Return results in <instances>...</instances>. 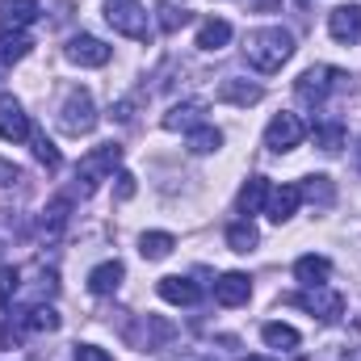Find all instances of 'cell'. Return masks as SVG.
I'll list each match as a JSON object with an SVG mask.
<instances>
[{
    "label": "cell",
    "instance_id": "603a6c76",
    "mask_svg": "<svg viewBox=\"0 0 361 361\" xmlns=\"http://www.w3.org/2000/svg\"><path fill=\"white\" fill-rule=\"evenodd\" d=\"M30 51H34V38H30V34H13V30H0V63H4V68L21 63Z\"/></svg>",
    "mask_w": 361,
    "mask_h": 361
},
{
    "label": "cell",
    "instance_id": "74e56055",
    "mask_svg": "<svg viewBox=\"0 0 361 361\" xmlns=\"http://www.w3.org/2000/svg\"><path fill=\"white\" fill-rule=\"evenodd\" d=\"M76 361H114L105 349H97V345H76V353H72Z\"/></svg>",
    "mask_w": 361,
    "mask_h": 361
},
{
    "label": "cell",
    "instance_id": "52a82bcc",
    "mask_svg": "<svg viewBox=\"0 0 361 361\" xmlns=\"http://www.w3.org/2000/svg\"><path fill=\"white\" fill-rule=\"evenodd\" d=\"M302 139H307V122H302L298 114H277L269 126H265V147H269V152H277V156L294 152Z\"/></svg>",
    "mask_w": 361,
    "mask_h": 361
},
{
    "label": "cell",
    "instance_id": "8fae6325",
    "mask_svg": "<svg viewBox=\"0 0 361 361\" xmlns=\"http://www.w3.org/2000/svg\"><path fill=\"white\" fill-rule=\"evenodd\" d=\"M328 34L345 47H357L361 42V4H336L328 13Z\"/></svg>",
    "mask_w": 361,
    "mask_h": 361
},
{
    "label": "cell",
    "instance_id": "60d3db41",
    "mask_svg": "<svg viewBox=\"0 0 361 361\" xmlns=\"http://www.w3.org/2000/svg\"><path fill=\"white\" fill-rule=\"evenodd\" d=\"M4 72H8V68H4V63H0V80H4Z\"/></svg>",
    "mask_w": 361,
    "mask_h": 361
},
{
    "label": "cell",
    "instance_id": "d590c367",
    "mask_svg": "<svg viewBox=\"0 0 361 361\" xmlns=\"http://www.w3.org/2000/svg\"><path fill=\"white\" fill-rule=\"evenodd\" d=\"M21 336H25L21 319H8V324L0 328V349H17V345H21Z\"/></svg>",
    "mask_w": 361,
    "mask_h": 361
},
{
    "label": "cell",
    "instance_id": "ab89813d",
    "mask_svg": "<svg viewBox=\"0 0 361 361\" xmlns=\"http://www.w3.org/2000/svg\"><path fill=\"white\" fill-rule=\"evenodd\" d=\"M244 361H273V357H257V353H252V357H244Z\"/></svg>",
    "mask_w": 361,
    "mask_h": 361
},
{
    "label": "cell",
    "instance_id": "d6a6232c",
    "mask_svg": "<svg viewBox=\"0 0 361 361\" xmlns=\"http://www.w3.org/2000/svg\"><path fill=\"white\" fill-rule=\"evenodd\" d=\"M17 294H21V269L17 265H0V311L13 307Z\"/></svg>",
    "mask_w": 361,
    "mask_h": 361
},
{
    "label": "cell",
    "instance_id": "6da1fadb",
    "mask_svg": "<svg viewBox=\"0 0 361 361\" xmlns=\"http://www.w3.org/2000/svg\"><path fill=\"white\" fill-rule=\"evenodd\" d=\"M290 55H294V34L290 30H281V25H265V30H252L248 38H244V59H248V68H257V72H281L286 63H290Z\"/></svg>",
    "mask_w": 361,
    "mask_h": 361
},
{
    "label": "cell",
    "instance_id": "f1b7e54d",
    "mask_svg": "<svg viewBox=\"0 0 361 361\" xmlns=\"http://www.w3.org/2000/svg\"><path fill=\"white\" fill-rule=\"evenodd\" d=\"M311 135H315V147L328 152V156H336V152L345 147V126H341V122H319Z\"/></svg>",
    "mask_w": 361,
    "mask_h": 361
},
{
    "label": "cell",
    "instance_id": "7bdbcfd3",
    "mask_svg": "<svg viewBox=\"0 0 361 361\" xmlns=\"http://www.w3.org/2000/svg\"><path fill=\"white\" fill-rule=\"evenodd\" d=\"M357 164H361V143H357Z\"/></svg>",
    "mask_w": 361,
    "mask_h": 361
},
{
    "label": "cell",
    "instance_id": "8992f818",
    "mask_svg": "<svg viewBox=\"0 0 361 361\" xmlns=\"http://www.w3.org/2000/svg\"><path fill=\"white\" fill-rule=\"evenodd\" d=\"M286 302L302 307L311 319H324V324H336L345 315V294L332 286H307L302 294H286Z\"/></svg>",
    "mask_w": 361,
    "mask_h": 361
},
{
    "label": "cell",
    "instance_id": "2e32d148",
    "mask_svg": "<svg viewBox=\"0 0 361 361\" xmlns=\"http://www.w3.org/2000/svg\"><path fill=\"white\" fill-rule=\"evenodd\" d=\"M160 298L164 302H173V307H193L197 298H202V290H197V281H189V277H180V273H173V277H160Z\"/></svg>",
    "mask_w": 361,
    "mask_h": 361
},
{
    "label": "cell",
    "instance_id": "ba28073f",
    "mask_svg": "<svg viewBox=\"0 0 361 361\" xmlns=\"http://www.w3.org/2000/svg\"><path fill=\"white\" fill-rule=\"evenodd\" d=\"M126 341H130L135 349L156 353V349H164V345L173 341V324H169V319H160V315H139V319L126 328Z\"/></svg>",
    "mask_w": 361,
    "mask_h": 361
},
{
    "label": "cell",
    "instance_id": "30bf717a",
    "mask_svg": "<svg viewBox=\"0 0 361 361\" xmlns=\"http://www.w3.org/2000/svg\"><path fill=\"white\" fill-rule=\"evenodd\" d=\"M63 55L76 63V68H105L109 63V47L101 42V38H92V34H76V38H68V47H63Z\"/></svg>",
    "mask_w": 361,
    "mask_h": 361
},
{
    "label": "cell",
    "instance_id": "277c9868",
    "mask_svg": "<svg viewBox=\"0 0 361 361\" xmlns=\"http://www.w3.org/2000/svg\"><path fill=\"white\" fill-rule=\"evenodd\" d=\"M105 21L122 38H135V42H147L152 38V17L143 13L139 0H105Z\"/></svg>",
    "mask_w": 361,
    "mask_h": 361
},
{
    "label": "cell",
    "instance_id": "4316f807",
    "mask_svg": "<svg viewBox=\"0 0 361 361\" xmlns=\"http://www.w3.org/2000/svg\"><path fill=\"white\" fill-rule=\"evenodd\" d=\"M257 244H261V231H257L248 219H240V223L227 227V248H231V252H252Z\"/></svg>",
    "mask_w": 361,
    "mask_h": 361
},
{
    "label": "cell",
    "instance_id": "ee69618b",
    "mask_svg": "<svg viewBox=\"0 0 361 361\" xmlns=\"http://www.w3.org/2000/svg\"><path fill=\"white\" fill-rule=\"evenodd\" d=\"M302 4H307V0H302Z\"/></svg>",
    "mask_w": 361,
    "mask_h": 361
},
{
    "label": "cell",
    "instance_id": "cb8c5ba5",
    "mask_svg": "<svg viewBox=\"0 0 361 361\" xmlns=\"http://www.w3.org/2000/svg\"><path fill=\"white\" fill-rule=\"evenodd\" d=\"M227 42H231V21H223V17L202 21V30H197V47L202 51H223Z\"/></svg>",
    "mask_w": 361,
    "mask_h": 361
},
{
    "label": "cell",
    "instance_id": "e0dca14e",
    "mask_svg": "<svg viewBox=\"0 0 361 361\" xmlns=\"http://www.w3.org/2000/svg\"><path fill=\"white\" fill-rule=\"evenodd\" d=\"M122 277H126L122 261H101V265H97V269L89 273V290L97 294V298H105V294H118Z\"/></svg>",
    "mask_w": 361,
    "mask_h": 361
},
{
    "label": "cell",
    "instance_id": "4fadbf2b",
    "mask_svg": "<svg viewBox=\"0 0 361 361\" xmlns=\"http://www.w3.org/2000/svg\"><path fill=\"white\" fill-rule=\"evenodd\" d=\"M252 298V277L248 273H223L214 281V302L219 307H244Z\"/></svg>",
    "mask_w": 361,
    "mask_h": 361
},
{
    "label": "cell",
    "instance_id": "b9f144b4",
    "mask_svg": "<svg viewBox=\"0 0 361 361\" xmlns=\"http://www.w3.org/2000/svg\"><path fill=\"white\" fill-rule=\"evenodd\" d=\"M180 361H206V357H180Z\"/></svg>",
    "mask_w": 361,
    "mask_h": 361
},
{
    "label": "cell",
    "instance_id": "836d02e7",
    "mask_svg": "<svg viewBox=\"0 0 361 361\" xmlns=\"http://www.w3.org/2000/svg\"><path fill=\"white\" fill-rule=\"evenodd\" d=\"M25 235V223H21V214H13V210H0V252L4 248H13V240H21Z\"/></svg>",
    "mask_w": 361,
    "mask_h": 361
},
{
    "label": "cell",
    "instance_id": "e575fe53",
    "mask_svg": "<svg viewBox=\"0 0 361 361\" xmlns=\"http://www.w3.org/2000/svg\"><path fill=\"white\" fill-rule=\"evenodd\" d=\"M135 189H139V185H135V173H126V169L114 173V193H118V202H130Z\"/></svg>",
    "mask_w": 361,
    "mask_h": 361
},
{
    "label": "cell",
    "instance_id": "4dcf8cb0",
    "mask_svg": "<svg viewBox=\"0 0 361 361\" xmlns=\"http://www.w3.org/2000/svg\"><path fill=\"white\" fill-rule=\"evenodd\" d=\"M30 143H34V160H38V164H42L47 173H55V169L63 164V156H59V147H55V143H51V139L42 135V130H34V135H30Z\"/></svg>",
    "mask_w": 361,
    "mask_h": 361
},
{
    "label": "cell",
    "instance_id": "3957f363",
    "mask_svg": "<svg viewBox=\"0 0 361 361\" xmlns=\"http://www.w3.org/2000/svg\"><path fill=\"white\" fill-rule=\"evenodd\" d=\"M345 80H349V76H345L341 68L315 63V68H307V72L294 80V97H298L302 105H324L336 89H345Z\"/></svg>",
    "mask_w": 361,
    "mask_h": 361
},
{
    "label": "cell",
    "instance_id": "f35d334b",
    "mask_svg": "<svg viewBox=\"0 0 361 361\" xmlns=\"http://www.w3.org/2000/svg\"><path fill=\"white\" fill-rule=\"evenodd\" d=\"M252 4H257V8H261V13H265V8H269V4H277V0H252Z\"/></svg>",
    "mask_w": 361,
    "mask_h": 361
},
{
    "label": "cell",
    "instance_id": "8d00e7d4",
    "mask_svg": "<svg viewBox=\"0 0 361 361\" xmlns=\"http://www.w3.org/2000/svg\"><path fill=\"white\" fill-rule=\"evenodd\" d=\"M13 185H21V169L8 164V160H0V189H13Z\"/></svg>",
    "mask_w": 361,
    "mask_h": 361
},
{
    "label": "cell",
    "instance_id": "83f0119b",
    "mask_svg": "<svg viewBox=\"0 0 361 361\" xmlns=\"http://www.w3.org/2000/svg\"><path fill=\"white\" fill-rule=\"evenodd\" d=\"M298 193L307 197V202H315V206H332V197H336V185H332V177H307L302 185H298Z\"/></svg>",
    "mask_w": 361,
    "mask_h": 361
},
{
    "label": "cell",
    "instance_id": "9a60e30c",
    "mask_svg": "<svg viewBox=\"0 0 361 361\" xmlns=\"http://www.w3.org/2000/svg\"><path fill=\"white\" fill-rule=\"evenodd\" d=\"M298 202H302V193H298V185H277V189H269V202H265V214H269L273 223L281 227V223H290V219H294V210H298Z\"/></svg>",
    "mask_w": 361,
    "mask_h": 361
},
{
    "label": "cell",
    "instance_id": "484cf974",
    "mask_svg": "<svg viewBox=\"0 0 361 361\" xmlns=\"http://www.w3.org/2000/svg\"><path fill=\"white\" fill-rule=\"evenodd\" d=\"M261 341H265L269 349H281V353H294V349L302 345V336H298L290 324H265V328H261Z\"/></svg>",
    "mask_w": 361,
    "mask_h": 361
},
{
    "label": "cell",
    "instance_id": "7402d4cb",
    "mask_svg": "<svg viewBox=\"0 0 361 361\" xmlns=\"http://www.w3.org/2000/svg\"><path fill=\"white\" fill-rule=\"evenodd\" d=\"M17 319H21L25 332H55V328H59V311H55L51 302H34V307L21 311Z\"/></svg>",
    "mask_w": 361,
    "mask_h": 361
},
{
    "label": "cell",
    "instance_id": "7a4b0ae2",
    "mask_svg": "<svg viewBox=\"0 0 361 361\" xmlns=\"http://www.w3.org/2000/svg\"><path fill=\"white\" fill-rule=\"evenodd\" d=\"M118 164H122V147H118V143H101V147H92L89 156L76 164V193H80V197H92V189L109 177Z\"/></svg>",
    "mask_w": 361,
    "mask_h": 361
},
{
    "label": "cell",
    "instance_id": "5b68a950",
    "mask_svg": "<svg viewBox=\"0 0 361 361\" xmlns=\"http://www.w3.org/2000/svg\"><path fill=\"white\" fill-rule=\"evenodd\" d=\"M59 130L80 139V135H92L97 130V105H92L89 89H72L59 105Z\"/></svg>",
    "mask_w": 361,
    "mask_h": 361
},
{
    "label": "cell",
    "instance_id": "9c48e42d",
    "mask_svg": "<svg viewBox=\"0 0 361 361\" xmlns=\"http://www.w3.org/2000/svg\"><path fill=\"white\" fill-rule=\"evenodd\" d=\"M30 135H34V126H30V114L21 109V101L0 92V139L4 143H25Z\"/></svg>",
    "mask_w": 361,
    "mask_h": 361
},
{
    "label": "cell",
    "instance_id": "ffe728a7",
    "mask_svg": "<svg viewBox=\"0 0 361 361\" xmlns=\"http://www.w3.org/2000/svg\"><path fill=\"white\" fill-rule=\"evenodd\" d=\"M328 273H332V261H328V257L307 252V257H298V261H294V277H298L302 286H324V281H328Z\"/></svg>",
    "mask_w": 361,
    "mask_h": 361
},
{
    "label": "cell",
    "instance_id": "d4e9b609",
    "mask_svg": "<svg viewBox=\"0 0 361 361\" xmlns=\"http://www.w3.org/2000/svg\"><path fill=\"white\" fill-rule=\"evenodd\" d=\"M185 147H189L193 156H210V152H219V147H223V130L202 122V126H193V130L185 135Z\"/></svg>",
    "mask_w": 361,
    "mask_h": 361
},
{
    "label": "cell",
    "instance_id": "7c38bea8",
    "mask_svg": "<svg viewBox=\"0 0 361 361\" xmlns=\"http://www.w3.org/2000/svg\"><path fill=\"white\" fill-rule=\"evenodd\" d=\"M38 13H42L38 0H0V30L25 34V30L38 21Z\"/></svg>",
    "mask_w": 361,
    "mask_h": 361
},
{
    "label": "cell",
    "instance_id": "ac0fdd59",
    "mask_svg": "<svg viewBox=\"0 0 361 361\" xmlns=\"http://www.w3.org/2000/svg\"><path fill=\"white\" fill-rule=\"evenodd\" d=\"M202 114H206V105L202 101H180L173 105L169 114H164V130H193V126H202Z\"/></svg>",
    "mask_w": 361,
    "mask_h": 361
},
{
    "label": "cell",
    "instance_id": "d6986e66",
    "mask_svg": "<svg viewBox=\"0 0 361 361\" xmlns=\"http://www.w3.org/2000/svg\"><path fill=\"white\" fill-rule=\"evenodd\" d=\"M269 177H248V185L240 189V214L248 219V214H261L265 210V202H269Z\"/></svg>",
    "mask_w": 361,
    "mask_h": 361
},
{
    "label": "cell",
    "instance_id": "5bb4252c",
    "mask_svg": "<svg viewBox=\"0 0 361 361\" xmlns=\"http://www.w3.org/2000/svg\"><path fill=\"white\" fill-rule=\"evenodd\" d=\"M68 219H72V197H55L47 210H42V219H38V235L47 240V244H55L63 231H68Z\"/></svg>",
    "mask_w": 361,
    "mask_h": 361
},
{
    "label": "cell",
    "instance_id": "44dd1931",
    "mask_svg": "<svg viewBox=\"0 0 361 361\" xmlns=\"http://www.w3.org/2000/svg\"><path fill=\"white\" fill-rule=\"evenodd\" d=\"M261 97H265V89H261V85H248V80H223V85H219V101H227V105H244V109H248V105H257Z\"/></svg>",
    "mask_w": 361,
    "mask_h": 361
},
{
    "label": "cell",
    "instance_id": "f546056e",
    "mask_svg": "<svg viewBox=\"0 0 361 361\" xmlns=\"http://www.w3.org/2000/svg\"><path fill=\"white\" fill-rule=\"evenodd\" d=\"M173 248H177V240H173L169 231H147V235L139 240V252H143L147 261H164Z\"/></svg>",
    "mask_w": 361,
    "mask_h": 361
},
{
    "label": "cell",
    "instance_id": "1f68e13d",
    "mask_svg": "<svg viewBox=\"0 0 361 361\" xmlns=\"http://www.w3.org/2000/svg\"><path fill=\"white\" fill-rule=\"evenodd\" d=\"M156 13H160L156 21H160V30H164V34H177L180 25H189V8H177L173 0H160V8H156Z\"/></svg>",
    "mask_w": 361,
    "mask_h": 361
}]
</instances>
